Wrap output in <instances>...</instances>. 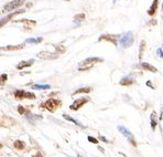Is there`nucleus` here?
I'll return each instance as SVG.
<instances>
[{
	"mask_svg": "<svg viewBox=\"0 0 163 157\" xmlns=\"http://www.w3.org/2000/svg\"><path fill=\"white\" fill-rule=\"evenodd\" d=\"M63 117L65 118V120H68V121H71V122H73V123H75V124H77L78 126H80V127H83V125L80 124V122H77L76 120H74V118H72V117L70 116V115H66V114H64Z\"/></svg>",
	"mask_w": 163,
	"mask_h": 157,
	"instance_id": "nucleus-20",
	"label": "nucleus"
},
{
	"mask_svg": "<svg viewBox=\"0 0 163 157\" xmlns=\"http://www.w3.org/2000/svg\"><path fill=\"white\" fill-rule=\"evenodd\" d=\"M88 141L94 143V144H98V141H97L96 138H94V137H92V136H88Z\"/></svg>",
	"mask_w": 163,
	"mask_h": 157,
	"instance_id": "nucleus-25",
	"label": "nucleus"
},
{
	"mask_svg": "<svg viewBox=\"0 0 163 157\" xmlns=\"http://www.w3.org/2000/svg\"><path fill=\"white\" fill-rule=\"evenodd\" d=\"M158 4H159V0H153L151 7L148 10V15L149 16H154L155 12H156V9H158Z\"/></svg>",
	"mask_w": 163,
	"mask_h": 157,
	"instance_id": "nucleus-10",
	"label": "nucleus"
},
{
	"mask_svg": "<svg viewBox=\"0 0 163 157\" xmlns=\"http://www.w3.org/2000/svg\"><path fill=\"white\" fill-rule=\"evenodd\" d=\"M13 146H14L17 149H19V150H22V149L24 148L23 142H21V141H16L14 143H13Z\"/></svg>",
	"mask_w": 163,
	"mask_h": 157,
	"instance_id": "nucleus-17",
	"label": "nucleus"
},
{
	"mask_svg": "<svg viewBox=\"0 0 163 157\" xmlns=\"http://www.w3.org/2000/svg\"><path fill=\"white\" fill-rule=\"evenodd\" d=\"M92 90H93L92 88H82V89H78L77 91H75V92L73 93L72 95L74 96V95H76V94H80V93H89Z\"/></svg>",
	"mask_w": 163,
	"mask_h": 157,
	"instance_id": "nucleus-15",
	"label": "nucleus"
},
{
	"mask_svg": "<svg viewBox=\"0 0 163 157\" xmlns=\"http://www.w3.org/2000/svg\"><path fill=\"white\" fill-rule=\"evenodd\" d=\"M14 96L18 100H22V99H30V100H34L35 99V95L31 92H25V91H22V90H17L14 92Z\"/></svg>",
	"mask_w": 163,
	"mask_h": 157,
	"instance_id": "nucleus-4",
	"label": "nucleus"
},
{
	"mask_svg": "<svg viewBox=\"0 0 163 157\" xmlns=\"http://www.w3.org/2000/svg\"><path fill=\"white\" fill-rule=\"evenodd\" d=\"M1 79H2V81H6L7 80V75H6V74H4V75L2 74V75H1Z\"/></svg>",
	"mask_w": 163,
	"mask_h": 157,
	"instance_id": "nucleus-27",
	"label": "nucleus"
},
{
	"mask_svg": "<svg viewBox=\"0 0 163 157\" xmlns=\"http://www.w3.org/2000/svg\"><path fill=\"white\" fill-rule=\"evenodd\" d=\"M60 105H61V102L59 101V100H55V99H49L48 101H45L44 103H42L41 106L44 107L45 110L50 111V112H54Z\"/></svg>",
	"mask_w": 163,
	"mask_h": 157,
	"instance_id": "nucleus-1",
	"label": "nucleus"
},
{
	"mask_svg": "<svg viewBox=\"0 0 163 157\" xmlns=\"http://www.w3.org/2000/svg\"><path fill=\"white\" fill-rule=\"evenodd\" d=\"M42 40H43L42 38H38V39H28L25 42H28V43H39V42H41Z\"/></svg>",
	"mask_w": 163,
	"mask_h": 157,
	"instance_id": "nucleus-22",
	"label": "nucleus"
},
{
	"mask_svg": "<svg viewBox=\"0 0 163 157\" xmlns=\"http://www.w3.org/2000/svg\"><path fill=\"white\" fill-rule=\"evenodd\" d=\"M151 127L153 131H154L155 127H156V113L155 112H152L151 114Z\"/></svg>",
	"mask_w": 163,
	"mask_h": 157,
	"instance_id": "nucleus-16",
	"label": "nucleus"
},
{
	"mask_svg": "<svg viewBox=\"0 0 163 157\" xmlns=\"http://www.w3.org/2000/svg\"><path fill=\"white\" fill-rule=\"evenodd\" d=\"M19 113H20V114H23V113H25V110L23 109V106H19Z\"/></svg>",
	"mask_w": 163,
	"mask_h": 157,
	"instance_id": "nucleus-26",
	"label": "nucleus"
},
{
	"mask_svg": "<svg viewBox=\"0 0 163 157\" xmlns=\"http://www.w3.org/2000/svg\"><path fill=\"white\" fill-rule=\"evenodd\" d=\"M24 2H25V0H13V1H10V2H8V4H6L4 6V11H13L14 9L21 7Z\"/></svg>",
	"mask_w": 163,
	"mask_h": 157,
	"instance_id": "nucleus-2",
	"label": "nucleus"
},
{
	"mask_svg": "<svg viewBox=\"0 0 163 157\" xmlns=\"http://www.w3.org/2000/svg\"><path fill=\"white\" fill-rule=\"evenodd\" d=\"M85 19V15L84 13H80V15H77V16L74 17V21L75 22H80V21L84 20Z\"/></svg>",
	"mask_w": 163,
	"mask_h": 157,
	"instance_id": "nucleus-21",
	"label": "nucleus"
},
{
	"mask_svg": "<svg viewBox=\"0 0 163 157\" xmlns=\"http://www.w3.org/2000/svg\"><path fill=\"white\" fill-rule=\"evenodd\" d=\"M133 83V80L132 79H128V77H125V79H122V80L120 81V84L121 85H130V84H132Z\"/></svg>",
	"mask_w": 163,
	"mask_h": 157,
	"instance_id": "nucleus-18",
	"label": "nucleus"
},
{
	"mask_svg": "<svg viewBox=\"0 0 163 157\" xmlns=\"http://www.w3.org/2000/svg\"><path fill=\"white\" fill-rule=\"evenodd\" d=\"M119 38V36H112V34H105V36H101L98 39V41H110L112 45H118V42H117V39Z\"/></svg>",
	"mask_w": 163,
	"mask_h": 157,
	"instance_id": "nucleus-7",
	"label": "nucleus"
},
{
	"mask_svg": "<svg viewBox=\"0 0 163 157\" xmlns=\"http://www.w3.org/2000/svg\"><path fill=\"white\" fill-rule=\"evenodd\" d=\"M21 12H24V10H19V11H16V12H13V13H11V15H9L8 17H6V18H4V20L1 21V27L4 26V23H6V22L10 20L11 18H13L14 16H17V15H19V13H21Z\"/></svg>",
	"mask_w": 163,
	"mask_h": 157,
	"instance_id": "nucleus-14",
	"label": "nucleus"
},
{
	"mask_svg": "<svg viewBox=\"0 0 163 157\" xmlns=\"http://www.w3.org/2000/svg\"><path fill=\"white\" fill-rule=\"evenodd\" d=\"M146 47V41H141V49H140V59L142 58V53H143V49Z\"/></svg>",
	"mask_w": 163,
	"mask_h": 157,
	"instance_id": "nucleus-24",
	"label": "nucleus"
},
{
	"mask_svg": "<svg viewBox=\"0 0 163 157\" xmlns=\"http://www.w3.org/2000/svg\"><path fill=\"white\" fill-rule=\"evenodd\" d=\"M24 45H8V47H2L1 50L2 51H16V50H20V49H23Z\"/></svg>",
	"mask_w": 163,
	"mask_h": 157,
	"instance_id": "nucleus-13",
	"label": "nucleus"
},
{
	"mask_svg": "<svg viewBox=\"0 0 163 157\" xmlns=\"http://www.w3.org/2000/svg\"><path fill=\"white\" fill-rule=\"evenodd\" d=\"M33 63H34V60H33V59H32V60H29V61H22V62H20L19 64L17 65V69H18V70H22V69H24V68L31 66Z\"/></svg>",
	"mask_w": 163,
	"mask_h": 157,
	"instance_id": "nucleus-11",
	"label": "nucleus"
},
{
	"mask_svg": "<svg viewBox=\"0 0 163 157\" xmlns=\"http://www.w3.org/2000/svg\"><path fill=\"white\" fill-rule=\"evenodd\" d=\"M118 131H120L121 133L123 134V136H126L127 138H129L130 141H131V143L133 144V145H135V141H133V137H132V134L130 131H128L126 127H123V126H118Z\"/></svg>",
	"mask_w": 163,
	"mask_h": 157,
	"instance_id": "nucleus-8",
	"label": "nucleus"
},
{
	"mask_svg": "<svg viewBox=\"0 0 163 157\" xmlns=\"http://www.w3.org/2000/svg\"><path fill=\"white\" fill-rule=\"evenodd\" d=\"M51 86L49 84H45V85H41V84H35V85H33V89L34 90H48L50 89Z\"/></svg>",
	"mask_w": 163,
	"mask_h": 157,
	"instance_id": "nucleus-19",
	"label": "nucleus"
},
{
	"mask_svg": "<svg viewBox=\"0 0 163 157\" xmlns=\"http://www.w3.org/2000/svg\"><path fill=\"white\" fill-rule=\"evenodd\" d=\"M140 66L142 69H144V70H147V71H149V72H158V70H156V68H154L153 65H151L150 63H147V62H144V63H141L140 64Z\"/></svg>",
	"mask_w": 163,
	"mask_h": 157,
	"instance_id": "nucleus-12",
	"label": "nucleus"
},
{
	"mask_svg": "<svg viewBox=\"0 0 163 157\" xmlns=\"http://www.w3.org/2000/svg\"><path fill=\"white\" fill-rule=\"evenodd\" d=\"M89 101V97L85 96V97H80V99H77V100H75V102L73 103V104H71V106H70V109L72 110V111H77V110H80L83 105H85L87 102Z\"/></svg>",
	"mask_w": 163,
	"mask_h": 157,
	"instance_id": "nucleus-3",
	"label": "nucleus"
},
{
	"mask_svg": "<svg viewBox=\"0 0 163 157\" xmlns=\"http://www.w3.org/2000/svg\"><path fill=\"white\" fill-rule=\"evenodd\" d=\"M97 62H103V59H100V58H89V59H86L85 61H83V62H80V66H85V65H87L89 66V69L92 68L93 64L94 63H97Z\"/></svg>",
	"mask_w": 163,
	"mask_h": 157,
	"instance_id": "nucleus-6",
	"label": "nucleus"
},
{
	"mask_svg": "<svg viewBox=\"0 0 163 157\" xmlns=\"http://www.w3.org/2000/svg\"><path fill=\"white\" fill-rule=\"evenodd\" d=\"M132 42H133V37H132V32H129L126 33L125 36L121 38V40H120V43L122 45V48H127V47H130L132 45Z\"/></svg>",
	"mask_w": 163,
	"mask_h": 157,
	"instance_id": "nucleus-5",
	"label": "nucleus"
},
{
	"mask_svg": "<svg viewBox=\"0 0 163 157\" xmlns=\"http://www.w3.org/2000/svg\"><path fill=\"white\" fill-rule=\"evenodd\" d=\"M162 10H163V6H162Z\"/></svg>",
	"mask_w": 163,
	"mask_h": 157,
	"instance_id": "nucleus-28",
	"label": "nucleus"
},
{
	"mask_svg": "<svg viewBox=\"0 0 163 157\" xmlns=\"http://www.w3.org/2000/svg\"><path fill=\"white\" fill-rule=\"evenodd\" d=\"M38 56L41 58V59H46V60H53V59H56L57 58V54L55 53H50L46 52V51H42V52L38 53Z\"/></svg>",
	"mask_w": 163,
	"mask_h": 157,
	"instance_id": "nucleus-9",
	"label": "nucleus"
},
{
	"mask_svg": "<svg viewBox=\"0 0 163 157\" xmlns=\"http://www.w3.org/2000/svg\"><path fill=\"white\" fill-rule=\"evenodd\" d=\"M17 22H22V23H28L30 26H35V21H30V20H18Z\"/></svg>",
	"mask_w": 163,
	"mask_h": 157,
	"instance_id": "nucleus-23",
	"label": "nucleus"
}]
</instances>
